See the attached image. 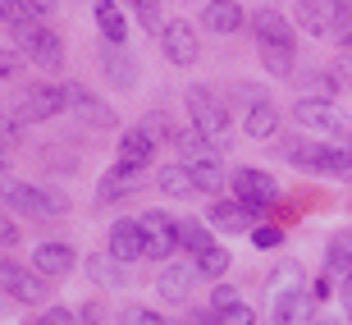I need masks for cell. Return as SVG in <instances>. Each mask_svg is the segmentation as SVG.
<instances>
[{"label":"cell","mask_w":352,"mask_h":325,"mask_svg":"<svg viewBox=\"0 0 352 325\" xmlns=\"http://www.w3.org/2000/svg\"><path fill=\"white\" fill-rule=\"evenodd\" d=\"M179 243L197 257L201 247H210V229H206V224H197V220H179Z\"/></svg>","instance_id":"30"},{"label":"cell","mask_w":352,"mask_h":325,"mask_svg":"<svg viewBox=\"0 0 352 325\" xmlns=\"http://www.w3.org/2000/svg\"><path fill=\"white\" fill-rule=\"evenodd\" d=\"M274 129H279V110H274L270 101H256L248 110V133L252 138H270Z\"/></svg>","instance_id":"27"},{"label":"cell","mask_w":352,"mask_h":325,"mask_svg":"<svg viewBox=\"0 0 352 325\" xmlns=\"http://www.w3.org/2000/svg\"><path fill=\"white\" fill-rule=\"evenodd\" d=\"M197 261H179V266H165L160 271V280H156V293L160 298H170V302H183L188 293H192V284H197Z\"/></svg>","instance_id":"12"},{"label":"cell","mask_w":352,"mask_h":325,"mask_svg":"<svg viewBox=\"0 0 352 325\" xmlns=\"http://www.w3.org/2000/svg\"><path fill=\"white\" fill-rule=\"evenodd\" d=\"M348 321H352V298H348Z\"/></svg>","instance_id":"44"},{"label":"cell","mask_w":352,"mask_h":325,"mask_svg":"<svg viewBox=\"0 0 352 325\" xmlns=\"http://www.w3.org/2000/svg\"><path fill=\"white\" fill-rule=\"evenodd\" d=\"M261 65L274 78H288L293 74V46H261Z\"/></svg>","instance_id":"29"},{"label":"cell","mask_w":352,"mask_h":325,"mask_svg":"<svg viewBox=\"0 0 352 325\" xmlns=\"http://www.w3.org/2000/svg\"><path fill=\"white\" fill-rule=\"evenodd\" d=\"M188 115H192V129L201 133L210 147H224V143H229V115H224V105L215 101L206 87H192V92H188Z\"/></svg>","instance_id":"3"},{"label":"cell","mask_w":352,"mask_h":325,"mask_svg":"<svg viewBox=\"0 0 352 325\" xmlns=\"http://www.w3.org/2000/svg\"><path fill=\"white\" fill-rule=\"evenodd\" d=\"M210 302H215V312H224V307H234V302H238V289L220 284V289H215V293H210Z\"/></svg>","instance_id":"36"},{"label":"cell","mask_w":352,"mask_h":325,"mask_svg":"<svg viewBox=\"0 0 352 325\" xmlns=\"http://www.w3.org/2000/svg\"><path fill=\"white\" fill-rule=\"evenodd\" d=\"M87 275L101 289H124V261L110 252V257H87Z\"/></svg>","instance_id":"23"},{"label":"cell","mask_w":352,"mask_h":325,"mask_svg":"<svg viewBox=\"0 0 352 325\" xmlns=\"http://www.w3.org/2000/svg\"><path fill=\"white\" fill-rule=\"evenodd\" d=\"M288 160L302 169H320V174H352V138L329 147H288Z\"/></svg>","instance_id":"5"},{"label":"cell","mask_w":352,"mask_h":325,"mask_svg":"<svg viewBox=\"0 0 352 325\" xmlns=\"http://www.w3.org/2000/svg\"><path fill=\"white\" fill-rule=\"evenodd\" d=\"M28 325H41V321H28Z\"/></svg>","instance_id":"45"},{"label":"cell","mask_w":352,"mask_h":325,"mask_svg":"<svg viewBox=\"0 0 352 325\" xmlns=\"http://www.w3.org/2000/svg\"><path fill=\"white\" fill-rule=\"evenodd\" d=\"M156 183H160V193H170V197H197V193H201L188 165H160V179Z\"/></svg>","instance_id":"21"},{"label":"cell","mask_w":352,"mask_h":325,"mask_svg":"<svg viewBox=\"0 0 352 325\" xmlns=\"http://www.w3.org/2000/svg\"><path fill=\"white\" fill-rule=\"evenodd\" d=\"M252 28H256V37L261 46H293V28L279 10H256L252 14Z\"/></svg>","instance_id":"17"},{"label":"cell","mask_w":352,"mask_h":325,"mask_svg":"<svg viewBox=\"0 0 352 325\" xmlns=\"http://www.w3.org/2000/svg\"><path fill=\"white\" fill-rule=\"evenodd\" d=\"M0 202L5 207H14L19 216H32V220H41V216H65L69 211V197L60 193V188H37V183H0Z\"/></svg>","instance_id":"1"},{"label":"cell","mask_w":352,"mask_h":325,"mask_svg":"<svg viewBox=\"0 0 352 325\" xmlns=\"http://www.w3.org/2000/svg\"><path fill=\"white\" fill-rule=\"evenodd\" d=\"M110 252L119 261H142L146 257V238H142V224L138 220H119L110 229Z\"/></svg>","instance_id":"13"},{"label":"cell","mask_w":352,"mask_h":325,"mask_svg":"<svg viewBox=\"0 0 352 325\" xmlns=\"http://www.w3.org/2000/svg\"><path fill=\"white\" fill-rule=\"evenodd\" d=\"M293 119H298L302 129H316V133H339L348 124V115L334 101H325V96H302L293 105Z\"/></svg>","instance_id":"7"},{"label":"cell","mask_w":352,"mask_h":325,"mask_svg":"<svg viewBox=\"0 0 352 325\" xmlns=\"http://www.w3.org/2000/svg\"><path fill=\"white\" fill-rule=\"evenodd\" d=\"M252 220H261V211H256V207H234V202L210 207V224L224 229V234H243V229H252Z\"/></svg>","instance_id":"18"},{"label":"cell","mask_w":352,"mask_h":325,"mask_svg":"<svg viewBox=\"0 0 352 325\" xmlns=\"http://www.w3.org/2000/svg\"><path fill=\"white\" fill-rule=\"evenodd\" d=\"M14 41H19V51L32 55L41 69H60L65 65V46H60V37H55L51 28H41L37 19H23V23H10Z\"/></svg>","instance_id":"2"},{"label":"cell","mask_w":352,"mask_h":325,"mask_svg":"<svg viewBox=\"0 0 352 325\" xmlns=\"http://www.w3.org/2000/svg\"><path fill=\"white\" fill-rule=\"evenodd\" d=\"M252 321H256V312H252L248 302H234V307L215 312V325H252Z\"/></svg>","instance_id":"32"},{"label":"cell","mask_w":352,"mask_h":325,"mask_svg":"<svg viewBox=\"0 0 352 325\" xmlns=\"http://www.w3.org/2000/svg\"><path fill=\"white\" fill-rule=\"evenodd\" d=\"M96 28L105 32V41H124L129 37V23H124V10H119L115 0H96Z\"/></svg>","instance_id":"22"},{"label":"cell","mask_w":352,"mask_h":325,"mask_svg":"<svg viewBox=\"0 0 352 325\" xmlns=\"http://www.w3.org/2000/svg\"><path fill=\"white\" fill-rule=\"evenodd\" d=\"M229 183H234V197H243V207H270L274 197H279V183L270 179V174H265V169H234V174H229Z\"/></svg>","instance_id":"9"},{"label":"cell","mask_w":352,"mask_h":325,"mask_svg":"<svg viewBox=\"0 0 352 325\" xmlns=\"http://www.w3.org/2000/svg\"><path fill=\"white\" fill-rule=\"evenodd\" d=\"M5 165H10V147L0 143V169H5Z\"/></svg>","instance_id":"40"},{"label":"cell","mask_w":352,"mask_h":325,"mask_svg":"<svg viewBox=\"0 0 352 325\" xmlns=\"http://www.w3.org/2000/svg\"><path fill=\"white\" fill-rule=\"evenodd\" d=\"M69 105V92L60 83H37L28 87L19 101H14V124H37V119H51Z\"/></svg>","instance_id":"4"},{"label":"cell","mask_w":352,"mask_h":325,"mask_svg":"<svg viewBox=\"0 0 352 325\" xmlns=\"http://www.w3.org/2000/svg\"><path fill=\"white\" fill-rule=\"evenodd\" d=\"M101 69H105V78L119 83V87H133V83H138V65L119 51H101Z\"/></svg>","instance_id":"26"},{"label":"cell","mask_w":352,"mask_h":325,"mask_svg":"<svg viewBox=\"0 0 352 325\" xmlns=\"http://www.w3.org/2000/svg\"><path fill=\"white\" fill-rule=\"evenodd\" d=\"M307 298H311V293H307L302 284L279 289V293H274V321L279 325H298L302 316H307Z\"/></svg>","instance_id":"19"},{"label":"cell","mask_w":352,"mask_h":325,"mask_svg":"<svg viewBox=\"0 0 352 325\" xmlns=\"http://www.w3.org/2000/svg\"><path fill=\"white\" fill-rule=\"evenodd\" d=\"M19 5L28 10V19H46V14L55 10V0H19Z\"/></svg>","instance_id":"37"},{"label":"cell","mask_w":352,"mask_h":325,"mask_svg":"<svg viewBox=\"0 0 352 325\" xmlns=\"http://www.w3.org/2000/svg\"><path fill=\"white\" fill-rule=\"evenodd\" d=\"M124 325H170L165 316H156L151 307H138V302H129L124 307Z\"/></svg>","instance_id":"33"},{"label":"cell","mask_w":352,"mask_h":325,"mask_svg":"<svg viewBox=\"0 0 352 325\" xmlns=\"http://www.w3.org/2000/svg\"><path fill=\"white\" fill-rule=\"evenodd\" d=\"M5 10H10V0H0V23H5Z\"/></svg>","instance_id":"42"},{"label":"cell","mask_w":352,"mask_h":325,"mask_svg":"<svg viewBox=\"0 0 352 325\" xmlns=\"http://www.w3.org/2000/svg\"><path fill=\"white\" fill-rule=\"evenodd\" d=\"M325 271L329 275H339V280H348L352 275V229L348 234H339V238H329V252H325Z\"/></svg>","instance_id":"25"},{"label":"cell","mask_w":352,"mask_h":325,"mask_svg":"<svg viewBox=\"0 0 352 325\" xmlns=\"http://www.w3.org/2000/svg\"><path fill=\"white\" fill-rule=\"evenodd\" d=\"M138 224H142V238H146V257H170L174 247H179V220L174 216H165V211H146V216H138Z\"/></svg>","instance_id":"8"},{"label":"cell","mask_w":352,"mask_h":325,"mask_svg":"<svg viewBox=\"0 0 352 325\" xmlns=\"http://www.w3.org/2000/svg\"><path fill=\"white\" fill-rule=\"evenodd\" d=\"M69 110L82 119V124H91V129H115V110L101 101V96H91L87 87H78V83H69Z\"/></svg>","instance_id":"10"},{"label":"cell","mask_w":352,"mask_h":325,"mask_svg":"<svg viewBox=\"0 0 352 325\" xmlns=\"http://www.w3.org/2000/svg\"><path fill=\"white\" fill-rule=\"evenodd\" d=\"M252 243H256V247H279V243H284V234H279L274 224H261V229H252Z\"/></svg>","instance_id":"35"},{"label":"cell","mask_w":352,"mask_h":325,"mask_svg":"<svg viewBox=\"0 0 352 325\" xmlns=\"http://www.w3.org/2000/svg\"><path fill=\"white\" fill-rule=\"evenodd\" d=\"M343 46H352V32H348V37H343Z\"/></svg>","instance_id":"43"},{"label":"cell","mask_w":352,"mask_h":325,"mask_svg":"<svg viewBox=\"0 0 352 325\" xmlns=\"http://www.w3.org/2000/svg\"><path fill=\"white\" fill-rule=\"evenodd\" d=\"M133 174H138V169H129V165H115V169H110V174L101 179L96 197H101V202H115V197H124V193L133 188Z\"/></svg>","instance_id":"28"},{"label":"cell","mask_w":352,"mask_h":325,"mask_svg":"<svg viewBox=\"0 0 352 325\" xmlns=\"http://www.w3.org/2000/svg\"><path fill=\"white\" fill-rule=\"evenodd\" d=\"M201 23L210 32H238L243 28V10H238V0H210L201 10Z\"/></svg>","instance_id":"20"},{"label":"cell","mask_w":352,"mask_h":325,"mask_svg":"<svg viewBox=\"0 0 352 325\" xmlns=\"http://www.w3.org/2000/svg\"><path fill=\"white\" fill-rule=\"evenodd\" d=\"M197 271L201 275H224L229 271V252H224V247H201V252H197Z\"/></svg>","instance_id":"31"},{"label":"cell","mask_w":352,"mask_h":325,"mask_svg":"<svg viewBox=\"0 0 352 325\" xmlns=\"http://www.w3.org/2000/svg\"><path fill=\"white\" fill-rule=\"evenodd\" d=\"M10 243H19V229H14V220L0 216V247H10Z\"/></svg>","instance_id":"39"},{"label":"cell","mask_w":352,"mask_h":325,"mask_svg":"<svg viewBox=\"0 0 352 325\" xmlns=\"http://www.w3.org/2000/svg\"><path fill=\"white\" fill-rule=\"evenodd\" d=\"M192 179H197V188H201V193H220L224 183H229V174H224L220 169V160L215 156H201V160H192Z\"/></svg>","instance_id":"24"},{"label":"cell","mask_w":352,"mask_h":325,"mask_svg":"<svg viewBox=\"0 0 352 325\" xmlns=\"http://www.w3.org/2000/svg\"><path fill=\"white\" fill-rule=\"evenodd\" d=\"M298 23L307 28V37H339L348 10L339 0H298Z\"/></svg>","instance_id":"6"},{"label":"cell","mask_w":352,"mask_h":325,"mask_svg":"<svg viewBox=\"0 0 352 325\" xmlns=\"http://www.w3.org/2000/svg\"><path fill=\"white\" fill-rule=\"evenodd\" d=\"M160 46H165V55H170L174 65H192L197 60V32L183 19H170V23L160 28Z\"/></svg>","instance_id":"11"},{"label":"cell","mask_w":352,"mask_h":325,"mask_svg":"<svg viewBox=\"0 0 352 325\" xmlns=\"http://www.w3.org/2000/svg\"><path fill=\"white\" fill-rule=\"evenodd\" d=\"M151 151H156V133H151V129H129V133H124V143H119V165L142 169L146 160H151Z\"/></svg>","instance_id":"15"},{"label":"cell","mask_w":352,"mask_h":325,"mask_svg":"<svg viewBox=\"0 0 352 325\" xmlns=\"http://www.w3.org/2000/svg\"><path fill=\"white\" fill-rule=\"evenodd\" d=\"M0 284L10 289L19 302H41L46 298V289H41L37 275H28L23 266H14V261H0Z\"/></svg>","instance_id":"14"},{"label":"cell","mask_w":352,"mask_h":325,"mask_svg":"<svg viewBox=\"0 0 352 325\" xmlns=\"http://www.w3.org/2000/svg\"><path fill=\"white\" fill-rule=\"evenodd\" d=\"M23 74V60L14 51H0V83H10V78H19Z\"/></svg>","instance_id":"34"},{"label":"cell","mask_w":352,"mask_h":325,"mask_svg":"<svg viewBox=\"0 0 352 325\" xmlns=\"http://www.w3.org/2000/svg\"><path fill=\"white\" fill-rule=\"evenodd\" d=\"M32 266H37L41 275L60 280V275H69L78 266V257H74V247H65V243H41L37 252H32Z\"/></svg>","instance_id":"16"},{"label":"cell","mask_w":352,"mask_h":325,"mask_svg":"<svg viewBox=\"0 0 352 325\" xmlns=\"http://www.w3.org/2000/svg\"><path fill=\"white\" fill-rule=\"evenodd\" d=\"M311 325H343V321H334V316H320V321H311Z\"/></svg>","instance_id":"41"},{"label":"cell","mask_w":352,"mask_h":325,"mask_svg":"<svg viewBox=\"0 0 352 325\" xmlns=\"http://www.w3.org/2000/svg\"><path fill=\"white\" fill-rule=\"evenodd\" d=\"M129 5L142 14V23H146V28H156V0H129Z\"/></svg>","instance_id":"38"}]
</instances>
